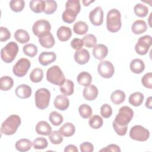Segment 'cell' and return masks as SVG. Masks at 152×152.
<instances>
[{
	"instance_id": "4",
	"label": "cell",
	"mask_w": 152,
	"mask_h": 152,
	"mask_svg": "<svg viewBox=\"0 0 152 152\" xmlns=\"http://www.w3.org/2000/svg\"><path fill=\"white\" fill-rule=\"evenodd\" d=\"M18 52V45L14 42L8 43L1 50V57L5 63H11L15 58Z\"/></svg>"
},
{
	"instance_id": "22",
	"label": "cell",
	"mask_w": 152,
	"mask_h": 152,
	"mask_svg": "<svg viewBox=\"0 0 152 152\" xmlns=\"http://www.w3.org/2000/svg\"><path fill=\"white\" fill-rule=\"evenodd\" d=\"M56 36L58 39L61 42L68 40L72 36L71 28L66 26H61L57 30Z\"/></svg>"
},
{
	"instance_id": "41",
	"label": "cell",
	"mask_w": 152,
	"mask_h": 152,
	"mask_svg": "<svg viewBox=\"0 0 152 152\" xmlns=\"http://www.w3.org/2000/svg\"><path fill=\"white\" fill-rule=\"evenodd\" d=\"M10 7L15 12H21L25 7V2L23 0H12L10 2Z\"/></svg>"
},
{
	"instance_id": "16",
	"label": "cell",
	"mask_w": 152,
	"mask_h": 152,
	"mask_svg": "<svg viewBox=\"0 0 152 152\" xmlns=\"http://www.w3.org/2000/svg\"><path fill=\"white\" fill-rule=\"evenodd\" d=\"M74 60L80 65L87 64L90 59V53L88 51L85 49H81L77 50L74 53Z\"/></svg>"
},
{
	"instance_id": "54",
	"label": "cell",
	"mask_w": 152,
	"mask_h": 152,
	"mask_svg": "<svg viewBox=\"0 0 152 152\" xmlns=\"http://www.w3.org/2000/svg\"><path fill=\"white\" fill-rule=\"evenodd\" d=\"M145 107L150 109H151V96L147 99V100L145 102Z\"/></svg>"
},
{
	"instance_id": "48",
	"label": "cell",
	"mask_w": 152,
	"mask_h": 152,
	"mask_svg": "<svg viewBox=\"0 0 152 152\" xmlns=\"http://www.w3.org/2000/svg\"><path fill=\"white\" fill-rule=\"evenodd\" d=\"M113 128L116 132V133L119 135V136H124L126 134L128 129V126H121L118 125L114 121H113L112 123Z\"/></svg>"
},
{
	"instance_id": "36",
	"label": "cell",
	"mask_w": 152,
	"mask_h": 152,
	"mask_svg": "<svg viewBox=\"0 0 152 152\" xmlns=\"http://www.w3.org/2000/svg\"><path fill=\"white\" fill-rule=\"evenodd\" d=\"M43 78V71L41 68H36L30 74V79L33 83H39Z\"/></svg>"
},
{
	"instance_id": "24",
	"label": "cell",
	"mask_w": 152,
	"mask_h": 152,
	"mask_svg": "<svg viewBox=\"0 0 152 152\" xmlns=\"http://www.w3.org/2000/svg\"><path fill=\"white\" fill-rule=\"evenodd\" d=\"M33 144L31 141L27 138H22L18 140L15 145V148L20 152H25L30 150Z\"/></svg>"
},
{
	"instance_id": "12",
	"label": "cell",
	"mask_w": 152,
	"mask_h": 152,
	"mask_svg": "<svg viewBox=\"0 0 152 152\" xmlns=\"http://www.w3.org/2000/svg\"><path fill=\"white\" fill-rule=\"evenodd\" d=\"M97 71L99 75L105 78H111L115 72L113 65L108 61L100 62L97 66Z\"/></svg>"
},
{
	"instance_id": "15",
	"label": "cell",
	"mask_w": 152,
	"mask_h": 152,
	"mask_svg": "<svg viewBox=\"0 0 152 152\" xmlns=\"http://www.w3.org/2000/svg\"><path fill=\"white\" fill-rule=\"evenodd\" d=\"M98 89L93 84H90L89 86L86 87L83 89V95L84 98L89 101H91L97 98L98 96Z\"/></svg>"
},
{
	"instance_id": "6",
	"label": "cell",
	"mask_w": 152,
	"mask_h": 152,
	"mask_svg": "<svg viewBox=\"0 0 152 152\" xmlns=\"http://www.w3.org/2000/svg\"><path fill=\"white\" fill-rule=\"evenodd\" d=\"M50 99V93L46 88L38 89L34 96L36 106L39 109H45L49 106Z\"/></svg>"
},
{
	"instance_id": "30",
	"label": "cell",
	"mask_w": 152,
	"mask_h": 152,
	"mask_svg": "<svg viewBox=\"0 0 152 152\" xmlns=\"http://www.w3.org/2000/svg\"><path fill=\"white\" fill-rule=\"evenodd\" d=\"M15 39L19 43H26L30 40V36L28 32L23 29H18L14 33Z\"/></svg>"
},
{
	"instance_id": "27",
	"label": "cell",
	"mask_w": 152,
	"mask_h": 152,
	"mask_svg": "<svg viewBox=\"0 0 152 152\" xmlns=\"http://www.w3.org/2000/svg\"><path fill=\"white\" fill-rule=\"evenodd\" d=\"M59 131L62 135L65 137H69L74 135L75 131V128L72 123L66 122L59 128Z\"/></svg>"
},
{
	"instance_id": "21",
	"label": "cell",
	"mask_w": 152,
	"mask_h": 152,
	"mask_svg": "<svg viewBox=\"0 0 152 152\" xmlns=\"http://www.w3.org/2000/svg\"><path fill=\"white\" fill-rule=\"evenodd\" d=\"M147 26L144 20H138L135 21L131 26V30L135 34H140L146 31Z\"/></svg>"
},
{
	"instance_id": "1",
	"label": "cell",
	"mask_w": 152,
	"mask_h": 152,
	"mask_svg": "<svg viewBox=\"0 0 152 152\" xmlns=\"http://www.w3.org/2000/svg\"><path fill=\"white\" fill-rule=\"evenodd\" d=\"M81 5L78 0H68L65 4V10L63 12L62 18L65 23H73L80 12Z\"/></svg>"
},
{
	"instance_id": "49",
	"label": "cell",
	"mask_w": 152,
	"mask_h": 152,
	"mask_svg": "<svg viewBox=\"0 0 152 152\" xmlns=\"http://www.w3.org/2000/svg\"><path fill=\"white\" fill-rule=\"evenodd\" d=\"M11 37V33L6 27H0V41L1 42L8 40Z\"/></svg>"
},
{
	"instance_id": "13",
	"label": "cell",
	"mask_w": 152,
	"mask_h": 152,
	"mask_svg": "<svg viewBox=\"0 0 152 152\" xmlns=\"http://www.w3.org/2000/svg\"><path fill=\"white\" fill-rule=\"evenodd\" d=\"M89 20L91 23L96 26L102 24L103 22V11L100 7L94 8L89 14Z\"/></svg>"
},
{
	"instance_id": "35",
	"label": "cell",
	"mask_w": 152,
	"mask_h": 152,
	"mask_svg": "<svg viewBox=\"0 0 152 152\" xmlns=\"http://www.w3.org/2000/svg\"><path fill=\"white\" fill-rule=\"evenodd\" d=\"M134 13L139 17H145L147 15L148 12V8L143 4L138 3L134 6Z\"/></svg>"
},
{
	"instance_id": "53",
	"label": "cell",
	"mask_w": 152,
	"mask_h": 152,
	"mask_svg": "<svg viewBox=\"0 0 152 152\" xmlns=\"http://www.w3.org/2000/svg\"><path fill=\"white\" fill-rule=\"evenodd\" d=\"M65 152H78V150L77 147L73 144H69L65 147L64 149Z\"/></svg>"
},
{
	"instance_id": "47",
	"label": "cell",
	"mask_w": 152,
	"mask_h": 152,
	"mask_svg": "<svg viewBox=\"0 0 152 152\" xmlns=\"http://www.w3.org/2000/svg\"><path fill=\"white\" fill-rule=\"evenodd\" d=\"M152 73L151 72L145 74L141 78V83L144 87L151 89L152 88Z\"/></svg>"
},
{
	"instance_id": "28",
	"label": "cell",
	"mask_w": 152,
	"mask_h": 152,
	"mask_svg": "<svg viewBox=\"0 0 152 152\" xmlns=\"http://www.w3.org/2000/svg\"><path fill=\"white\" fill-rule=\"evenodd\" d=\"M77 81L79 84L84 87H87L91 84L92 77L90 73L86 71H83L78 75Z\"/></svg>"
},
{
	"instance_id": "2",
	"label": "cell",
	"mask_w": 152,
	"mask_h": 152,
	"mask_svg": "<svg viewBox=\"0 0 152 152\" xmlns=\"http://www.w3.org/2000/svg\"><path fill=\"white\" fill-rule=\"evenodd\" d=\"M121 15L117 9H112L107 14L106 27L112 33L118 32L121 28Z\"/></svg>"
},
{
	"instance_id": "51",
	"label": "cell",
	"mask_w": 152,
	"mask_h": 152,
	"mask_svg": "<svg viewBox=\"0 0 152 152\" xmlns=\"http://www.w3.org/2000/svg\"><path fill=\"white\" fill-rule=\"evenodd\" d=\"M81 152H93L94 150L93 145L89 142H84L80 145Z\"/></svg>"
},
{
	"instance_id": "52",
	"label": "cell",
	"mask_w": 152,
	"mask_h": 152,
	"mask_svg": "<svg viewBox=\"0 0 152 152\" xmlns=\"http://www.w3.org/2000/svg\"><path fill=\"white\" fill-rule=\"evenodd\" d=\"M99 151H114V152H120L121 149L118 145L116 144H110L106 147L105 148H103L101 149Z\"/></svg>"
},
{
	"instance_id": "8",
	"label": "cell",
	"mask_w": 152,
	"mask_h": 152,
	"mask_svg": "<svg viewBox=\"0 0 152 152\" xmlns=\"http://www.w3.org/2000/svg\"><path fill=\"white\" fill-rule=\"evenodd\" d=\"M51 26L50 23L46 20H39L36 21L32 26L33 34L39 38L50 32Z\"/></svg>"
},
{
	"instance_id": "26",
	"label": "cell",
	"mask_w": 152,
	"mask_h": 152,
	"mask_svg": "<svg viewBox=\"0 0 152 152\" xmlns=\"http://www.w3.org/2000/svg\"><path fill=\"white\" fill-rule=\"evenodd\" d=\"M74 84L70 80H65L64 84L60 86L61 92L65 96H71L74 93Z\"/></svg>"
},
{
	"instance_id": "10",
	"label": "cell",
	"mask_w": 152,
	"mask_h": 152,
	"mask_svg": "<svg viewBox=\"0 0 152 152\" xmlns=\"http://www.w3.org/2000/svg\"><path fill=\"white\" fill-rule=\"evenodd\" d=\"M152 43V38L150 35H145L140 37L135 46L136 52L140 55L147 53Z\"/></svg>"
},
{
	"instance_id": "42",
	"label": "cell",
	"mask_w": 152,
	"mask_h": 152,
	"mask_svg": "<svg viewBox=\"0 0 152 152\" xmlns=\"http://www.w3.org/2000/svg\"><path fill=\"white\" fill-rule=\"evenodd\" d=\"M23 50L24 53L26 55L30 58H33L35 56L37 53V48L36 46L31 43L27 44L25 46H24L23 48Z\"/></svg>"
},
{
	"instance_id": "37",
	"label": "cell",
	"mask_w": 152,
	"mask_h": 152,
	"mask_svg": "<svg viewBox=\"0 0 152 152\" xmlns=\"http://www.w3.org/2000/svg\"><path fill=\"white\" fill-rule=\"evenodd\" d=\"M78 112L81 116L84 119H87L92 115V109L87 104H82L78 107Z\"/></svg>"
},
{
	"instance_id": "11",
	"label": "cell",
	"mask_w": 152,
	"mask_h": 152,
	"mask_svg": "<svg viewBox=\"0 0 152 152\" xmlns=\"http://www.w3.org/2000/svg\"><path fill=\"white\" fill-rule=\"evenodd\" d=\"M31 66V63L27 58H21L14 65L12 68L13 74L18 77L25 76Z\"/></svg>"
},
{
	"instance_id": "14",
	"label": "cell",
	"mask_w": 152,
	"mask_h": 152,
	"mask_svg": "<svg viewBox=\"0 0 152 152\" xmlns=\"http://www.w3.org/2000/svg\"><path fill=\"white\" fill-rule=\"evenodd\" d=\"M56 59V55L53 52H43L39 56V63L43 65L46 66L53 62Z\"/></svg>"
},
{
	"instance_id": "23",
	"label": "cell",
	"mask_w": 152,
	"mask_h": 152,
	"mask_svg": "<svg viewBox=\"0 0 152 152\" xmlns=\"http://www.w3.org/2000/svg\"><path fill=\"white\" fill-rule=\"evenodd\" d=\"M39 41L40 45L45 48H51L55 43L54 37L50 32L47 33L44 36L39 38Z\"/></svg>"
},
{
	"instance_id": "18",
	"label": "cell",
	"mask_w": 152,
	"mask_h": 152,
	"mask_svg": "<svg viewBox=\"0 0 152 152\" xmlns=\"http://www.w3.org/2000/svg\"><path fill=\"white\" fill-rule=\"evenodd\" d=\"M15 93V95L18 97L25 99L31 96V88L29 86L25 84H22L17 87Z\"/></svg>"
},
{
	"instance_id": "46",
	"label": "cell",
	"mask_w": 152,
	"mask_h": 152,
	"mask_svg": "<svg viewBox=\"0 0 152 152\" xmlns=\"http://www.w3.org/2000/svg\"><path fill=\"white\" fill-rule=\"evenodd\" d=\"M100 114L104 118L110 117L112 114V109L111 106L107 103L103 104L100 107Z\"/></svg>"
},
{
	"instance_id": "55",
	"label": "cell",
	"mask_w": 152,
	"mask_h": 152,
	"mask_svg": "<svg viewBox=\"0 0 152 152\" xmlns=\"http://www.w3.org/2000/svg\"><path fill=\"white\" fill-rule=\"evenodd\" d=\"M93 2H94V1H83V4H84V6H88L90 3Z\"/></svg>"
},
{
	"instance_id": "34",
	"label": "cell",
	"mask_w": 152,
	"mask_h": 152,
	"mask_svg": "<svg viewBox=\"0 0 152 152\" xmlns=\"http://www.w3.org/2000/svg\"><path fill=\"white\" fill-rule=\"evenodd\" d=\"M14 85L13 79L9 76H3L0 78V89L2 91L10 90Z\"/></svg>"
},
{
	"instance_id": "29",
	"label": "cell",
	"mask_w": 152,
	"mask_h": 152,
	"mask_svg": "<svg viewBox=\"0 0 152 152\" xmlns=\"http://www.w3.org/2000/svg\"><path fill=\"white\" fill-rule=\"evenodd\" d=\"M30 8L35 13H40L44 11L45 8V2L42 0H32L29 4Z\"/></svg>"
},
{
	"instance_id": "39",
	"label": "cell",
	"mask_w": 152,
	"mask_h": 152,
	"mask_svg": "<svg viewBox=\"0 0 152 152\" xmlns=\"http://www.w3.org/2000/svg\"><path fill=\"white\" fill-rule=\"evenodd\" d=\"M49 119L54 126L60 125L64 121L62 115L56 111L50 112L49 116Z\"/></svg>"
},
{
	"instance_id": "19",
	"label": "cell",
	"mask_w": 152,
	"mask_h": 152,
	"mask_svg": "<svg viewBox=\"0 0 152 152\" xmlns=\"http://www.w3.org/2000/svg\"><path fill=\"white\" fill-rule=\"evenodd\" d=\"M54 106L56 109L60 110H65L69 105V101L68 97L64 95L57 96L53 102Z\"/></svg>"
},
{
	"instance_id": "5",
	"label": "cell",
	"mask_w": 152,
	"mask_h": 152,
	"mask_svg": "<svg viewBox=\"0 0 152 152\" xmlns=\"http://www.w3.org/2000/svg\"><path fill=\"white\" fill-rule=\"evenodd\" d=\"M46 79L49 83L59 86L65 81V75L58 65L52 66L47 70Z\"/></svg>"
},
{
	"instance_id": "20",
	"label": "cell",
	"mask_w": 152,
	"mask_h": 152,
	"mask_svg": "<svg viewBox=\"0 0 152 152\" xmlns=\"http://www.w3.org/2000/svg\"><path fill=\"white\" fill-rule=\"evenodd\" d=\"M36 131L38 134L42 135H49L52 132L50 125L45 121L39 122L36 125Z\"/></svg>"
},
{
	"instance_id": "43",
	"label": "cell",
	"mask_w": 152,
	"mask_h": 152,
	"mask_svg": "<svg viewBox=\"0 0 152 152\" xmlns=\"http://www.w3.org/2000/svg\"><path fill=\"white\" fill-rule=\"evenodd\" d=\"M45 2V8L44 12L46 14H52L55 12L57 9V3L53 0H46Z\"/></svg>"
},
{
	"instance_id": "17",
	"label": "cell",
	"mask_w": 152,
	"mask_h": 152,
	"mask_svg": "<svg viewBox=\"0 0 152 152\" xmlns=\"http://www.w3.org/2000/svg\"><path fill=\"white\" fill-rule=\"evenodd\" d=\"M108 54L107 47L103 44H97L93 47V55L98 60H102Z\"/></svg>"
},
{
	"instance_id": "31",
	"label": "cell",
	"mask_w": 152,
	"mask_h": 152,
	"mask_svg": "<svg viewBox=\"0 0 152 152\" xmlns=\"http://www.w3.org/2000/svg\"><path fill=\"white\" fill-rule=\"evenodd\" d=\"M144 95L141 92H135L132 93L129 97V103L134 106H140L144 100Z\"/></svg>"
},
{
	"instance_id": "32",
	"label": "cell",
	"mask_w": 152,
	"mask_h": 152,
	"mask_svg": "<svg viewBox=\"0 0 152 152\" xmlns=\"http://www.w3.org/2000/svg\"><path fill=\"white\" fill-rule=\"evenodd\" d=\"M125 99V93L120 90H116L112 92L110 95V100L115 104H120Z\"/></svg>"
},
{
	"instance_id": "3",
	"label": "cell",
	"mask_w": 152,
	"mask_h": 152,
	"mask_svg": "<svg viewBox=\"0 0 152 152\" xmlns=\"http://www.w3.org/2000/svg\"><path fill=\"white\" fill-rule=\"evenodd\" d=\"M21 124V118L17 115H11L2 124L1 131L7 135H13L16 132Z\"/></svg>"
},
{
	"instance_id": "38",
	"label": "cell",
	"mask_w": 152,
	"mask_h": 152,
	"mask_svg": "<svg viewBox=\"0 0 152 152\" xmlns=\"http://www.w3.org/2000/svg\"><path fill=\"white\" fill-rule=\"evenodd\" d=\"M103 124V121L102 117L97 115H95L93 116L91 118L89 119L88 125L89 126L93 128L97 129L102 126Z\"/></svg>"
},
{
	"instance_id": "40",
	"label": "cell",
	"mask_w": 152,
	"mask_h": 152,
	"mask_svg": "<svg viewBox=\"0 0 152 152\" xmlns=\"http://www.w3.org/2000/svg\"><path fill=\"white\" fill-rule=\"evenodd\" d=\"M83 42L84 45L88 48H93L96 45L97 39L94 35L92 34H88L83 37Z\"/></svg>"
},
{
	"instance_id": "7",
	"label": "cell",
	"mask_w": 152,
	"mask_h": 152,
	"mask_svg": "<svg viewBox=\"0 0 152 152\" xmlns=\"http://www.w3.org/2000/svg\"><path fill=\"white\" fill-rule=\"evenodd\" d=\"M134 112L131 108L126 106H122L119 109L114 121L119 126H127L132 120Z\"/></svg>"
},
{
	"instance_id": "25",
	"label": "cell",
	"mask_w": 152,
	"mask_h": 152,
	"mask_svg": "<svg viewBox=\"0 0 152 152\" xmlns=\"http://www.w3.org/2000/svg\"><path fill=\"white\" fill-rule=\"evenodd\" d=\"M130 69L135 74H141L145 69V64L140 59H134L130 63Z\"/></svg>"
},
{
	"instance_id": "50",
	"label": "cell",
	"mask_w": 152,
	"mask_h": 152,
	"mask_svg": "<svg viewBox=\"0 0 152 152\" xmlns=\"http://www.w3.org/2000/svg\"><path fill=\"white\" fill-rule=\"evenodd\" d=\"M71 46L75 50H79L81 49L84 44L82 39L79 38H74L71 42Z\"/></svg>"
},
{
	"instance_id": "44",
	"label": "cell",
	"mask_w": 152,
	"mask_h": 152,
	"mask_svg": "<svg viewBox=\"0 0 152 152\" xmlns=\"http://www.w3.org/2000/svg\"><path fill=\"white\" fill-rule=\"evenodd\" d=\"M33 147L37 150H42L46 148L48 145V142L45 138L40 137L36 138L33 142Z\"/></svg>"
},
{
	"instance_id": "45",
	"label": "cell",
	"mask_w": 152,
	"mask_h": 152,
	"mask_svg": "<svg viewBox=\"0 0 152 152\" xmlns=\"http://www.w3.org/2000/svg\"><path fill=\"white\" fill-rule=\"evenodd\" d=\"M50 141L53 144H59L63 141V137L59 131H53L49 134Z\"/></svg>"
},
{
	"instance_id": "9",
	"label": "cell",
	"mask_w": 152,
	"mask_h": 152,
	"mask_svg": "<svg viewBox=\"0 0 152 152\" xmlns=\"http://www.w3.org/2000/svg\"><path fill=\"white\" fill-rule=\"evenodd\" d=\"M129 137L135 141H145L148 139L150 132L141 125H135L130 129Z\"/></svg>"
},
{
	"instance_id": "33",
	"label": "cell",
	"mask_w": 152,
	"mask_h": 152,
	"mask_svg": "<svg viewBox=\"0 0 152 152\" xmlns=\"http://www.w3.org/2000/svg\"><path fill=\"white\" fill-rule=\"evenodd\" d=\"M88 30L87 24L83 21H78L76 22L73 26V30L75 33L79 35L85 34Z\"/></svg>"
}]
</instances>
